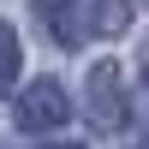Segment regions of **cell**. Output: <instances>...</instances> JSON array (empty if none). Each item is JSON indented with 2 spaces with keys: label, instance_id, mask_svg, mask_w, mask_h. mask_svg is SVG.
Masks as SVG:
<instances>
[{
  "label": "cell",
  "instance_id": "3",
  "mask_svg": "<svg viewBox=\"0 0 149 149\" xmlns=\"http://www.w3.org/2000/svg\"><path fill=\"white\" fill-rule=\"evenodd\" d=\"M42 30L54 36L60 48H84L90 42V18H84V0H30Z\"/></svg>",
  "mask_w": 149,
  "mask_h": 149
},
{
  "label": "cell",
  "instance_id": "1",
  "mask_svg": "<svg viewBox=\"0 0 149 149\" xmlns=\"http://www.w3.org/2000/svg\"><path fill=\"white\" fill-rule=\"evenodd\" d=\"M84 113H90L95 131H113L119 119H125V78H119V66H95L90 72V90H84Z\"/></svg>",
  "mask_w": 149,
  "mask_h": 149
},
{
  "label": "cell",
  "instance_id": "2",
  "mask_svg": "<svg viewBox=\"0 0 149 149\" xmlns=\"http://www.w3.org/2000/svg\"><path fill=\"white\" fill-rule=\"evenodd\" d=\"M66 90H60L54 78H36L30 90L18 95V125L24 131H48V125H66Z\"/></svg>",
  "mask_w": 149,
  "mask_h": 149
},
{
  "label": "cell",
  "instance_id": "7",
  "mask_svg": "<svg viewBox=\"0 0 149 149\" xmlns=\"http://www.w3.org/2000/svg\"><path fill=\"white\" fill-rule=\"evenodd\" d=\"M48 149H78V143H48Z\"/></svg>",
  "mask_w": 149,
  "mask_h": 149
},
{
  "label": "cell",
  "instance_id": "4",
  "mask_svg": "<svg viewBox=\"0 0 149 149\" xmlns=\"http://www.w3.org/2000/svg\"><path fill=\"white\" fill-rule=\"evenodd\" d=\"M18 60H24V48H18V30H12V24H0V95L18 84Z\"/></svg>",
  "mask_w": 149,
  "mask_h": 149
},
{
  "label": "cell",
  "instance_id": "6",
  "mask_svg": "<svg viewBox=\"0 0 149 149\" xmlns=\"http://www.w3.org/2000/svg\"><path fill=\"white\" fill-rule=\"evenodd\" d=\"M143 84H149V48H143Z\"/></svg>",
  "mask_w": 149,
  "mask_h": 149
},
{
  "label": "cell",
  "instance_id": "5",
  "mask_svg": "<svg viewBox=\"0 0 149 149\" xmlns=\"http://www.w3.org/2000/svg\"><path fill=\"white\" fill-rule=\"evenodd\" d=\"M131 24V0H102L95 6V18H90V30H107V36H119Z\"/></svg>",
  "mask_w": 149,
  "mask_h": 149
}]
</instances>
